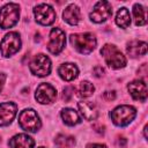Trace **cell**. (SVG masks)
<instances>
[{
	"label": "cell",
	"mask_w": 148,
	"mask_h": 148,
	"mask_svg": "<svg viewBox=\"0 0 148 148\" xmlns=\"http://www.w3.org/2000/svg\"><path fill=\"white\" fill-rule=\"evenodd\" d=\"M116 23L123 29L127 28L131 24V16H130V12L127 8L123 7L118 10L117 16H116Z\"/></svg>",
	"instance_id": "obj_21"
},
{
	"label": "cell",
	"mask_w": 148,
	"mask_h": 148,
	"mask_svg": "<svg viewBox=\"0 0 148 148\" xmlns=\"http://www.w3.org/2000/svg\"><path fill=\"white\" fill-rule=\"evenodd\" d=\"M77 108H79L81 114L83 116V118L87 120H95L98 117L97 108L92 102H88V101L79 102Z\"/></svg>",
	"instance_id": "obj_15"
},
{
	"label": "cell",
	"mask_w": 148,
	"mask_h": 148,
	"mask_svg": "<svg viewBox=\"0 0 148 148\" xmlns=\"http://www.w3.org/2000/svg\"><path fill=\"white\" fill-rule=\"evenodd\" d=\"M17 112V105L13 102H5L0 104V126L9 125Z\"/></svg>",
	"instance_id": "obj_12"
},
{
	"label": "cell",
	"mask_w": 148,
	"mask_h": 148,
	"mask_svg": "<svg viewBox=\"0 0 148 148\" xmlns=\"http://www.w3.org/2000/svg\"><path fill=\"white\" fill-rule=\"evenodd\" d=\"M66 44L65 32L59 28H53L50 32V42L47 44V50L52 54H59Z\"/></svg>",
	"instance_id": "obj_9"
},
{
	"label": "cell",
	"mask_w": 148,
	"mask_h": 148,
	"mask_svg": "<svg viewBox=\"0 0 148 148\" xmlns=\"http://www.w3.org/2000/svg\"><path fill=\"white\" fill-rule=\"evenodd\" d=\"M94 90L95 87L92 86V83H90L89 81H82L79 87V95L81 97H89L90 95H92Z\"/></svg>",
	"instance_id": "obj_23"
},
{
	"label": "cell",
	"mask_w": 148,
	"mask_h": 148,
	"mask_svg": "<svg viewBox=\"0 0 148 148\" xmlns=\"http://www.w3.org/2000/svg\"><path fill=\"white\" fill-rule=\"evenodd\" d=\"M61 118L64 123L68 126H74L81 123V118L79 113L74 109H71V108H66L61 111Z\"/></svg>",
	"instance_id": "obj_19"
},
{
	"label": "cell",
	"mask_w": 148,
	"mask_h": 148,
	"mask_svg": "<svg viewBox=\"0 0 148 148\" xmlns=\"http://www.w3.org/2000/svg\"><path fill=\"white\" fill-rule=\"evenodd\" d=\"M20 49H21V38H20V35L17 32L7 34L0 43L1 54L6 58L15 54Z\"/></svg>",
	"instance_id": "obj_6"
},
{
	"label": "cell",
	"mask_w": 148,
	"mask_h": 148,
	"mask_svg": "<svg viewBox=\"0 0 148 148\" xmlns=\"http://www.w3.org/2000/svg\"><path fill=\"white\" fill-rule=\"evenodd\" d=\"M126 51H127L128 56H131L132 58L145 56L147 52V43L141 42V40H132L127 44Z\"/></svg>",
	"instance_id": "obj_18"
},
{
	"label": "cell",
	"mask_w": 148,
	"mask_h": 148,
	"mask_svg": "<svg viewBox=\"0 0 148 148\" xmlns=\"http://www.w3.org/2000/svg\"><path fill=\"white\" fill-rule=\"evenodd\" d=\"M62 17L64 21H66L68 24L71 25H76L80 22L81 15H80V9L76 5L72 3L69 6H67L62 13Z\"/></svg>",
	"instance_id": "obj_16"
},
{
	"label": "cell",
	"mask_w": 148,
	"mask_h": 148,
	"mask_svg": "<svg viewBox=\"0 0 148 148\" xmlns=\"http://www.w3.org/2000/svg\"><path fill=\"white\" fill-rule=\"evenodd\" d=\"M56 145L58 148H71L75 145V139L71 135L59 134L56 138Z\"/></svg>",
	"instance_id": "obj_22"
},
{
	"label": "cell",
	"mask_w": 148,
	"mask_h": 148,
	"mask_svg": "<svg viewBox=\"0 0 148 148\" xmlns=\"http://www.w3.org/2000/svg\"><path fill=\"white\" fill-rule=\"evenodd\" d=\"M136 116L135 108L131 105H120L117 106L113 111H111L110 117L114 125L117 126H126L128 125Z\"/></svg>",
	"instance_id": "obj_4"
},
{
	"label": "cell",
	"mask_w": 148,
	"mask_h": 148,
	"mask_svg": "<svg viewBox=\"0 0 148 148\" xmlns=\"http://www.w3.org/2000/svg\"><path fill=\"white\" fill-rule=\"evenodd\" d=\"M112 15V8L108 1H98L95 3L92 12L90 13V20L95 23H102Z\"/></svg>",
	"instance_id": "obj_10"
},
{
	"label": "cell",
	"mask_w": 148,
	"mask_h": 148,
	"mask_svg": "<svg viewBox=\"0 0 148 148\" xmlns=\"http://www.w3.org/2000/svg\"><path fill=\"white\" fill-rule=\"evenodd\" d=\"M94 73H95V75L97 77H99V76H102L104 74V69H103L102 66H95L94 67Z\"/></svg>",
	"instance_id": "obj_25"
},
{
	"label": "cell",
	"mask_w": 148,
	"mask_h": 148,
	"mask_svg": "<svg viewBox=\"0 0 148 148\" xmlns=\"http://www.w3.org/2000/svg\"><path fill=\"white\" fill-rule=\"evenodd\" d=\"M34 14L36 21L42 25H50L56 21V12L47 3H39L35 7Z\"/></svg>",
	"instance_id": "obj_8"
},
{
	"label": "cell",
	"mask_w": 148,
	"mask_h": 148,
	"mask_svg": "<svg viewBox=\"0 0 148 148\" xmlns=\"http://www.w3.org/2000/svg\"><path fill=\"white\" fill-rule=\"evenodd\" d=\"M127 89L134 99L141 101V102L146 101L147 95H148V90H147V84L143 80H135V81L131 82L127 86Z\"/></svg>",
	"instance_id": "obj_13"
},
{
	"label": "cell",
	"mask_w": 148,
	"mask_h": 148,
	"mask_svg": "<svg viewBox=\"0 0 148 148\" xmlns=\"http://www.w3.org/2000/svg\"><path fill=\"white\" fill-rule=\"evenodd\" d=\"M38 148H45V147H38Z\"/></svg>",
	"instance_id": "obj_29"
},
{
	"label": "cell",
	"mask_w": 148,
	"mask_h": 148,
	"mask_svg": "<svg viewBox=\"0 0 148 148\" xmlns=\"http://www.w3.org/2000/svg\"><path fill=\"white\" fill-rule=\"evenodd\" d=\"M69 40H71V44L74 46V49L82 54H88L92 52L97 44L95 36L90 32L72 34L69 37Z\"/></svg>",
	"instance_id": "obj_1"
},
{
	"label": "cell",
	"mask_w": 148,
	"mask_h": 148,
	"mask_svg": "<svg viewBox=\"0 0 148 148\" xmlns=\"http://www.w3.org/2000/svg\"><path fill=\"white\" fill-rule=\"evenodd\" d=\"M8 145L10 148H34L35 140L28 134H16L9 140Z\"/></svg>",
	"instance_id": "obj_14"
},
{
	"label": "cell",
	"mask_w": 148,
	"mask_h": 148,
	"mask_svg": "<svg viewBox=\"0 0 148 148\" xmlns=\"http://www.w3.org/2000/svg\"><path fill=\"white\" fill-rule=\"evenodd\" d=\"M35 98L40 104H50L57 98V90L50 83H40L35 94Z\"/></svg>",
	"instance_id": "obj_11"
},
{
	"label": "cell",
	"mask_w": 148,
	"mask_h": 148,
	"mask_svg": "<svg viewBox=\"0 0 148 148\" xmlns=\"http://www.w3.org/2000/svg\"><path fill=\"white\" fill-rule=\"evenodd\" d=\"M58 73L60 75V77L65 81H72L74 80L77 74H79V69L77 67L72 64V62H66V64H62L59 66L58 68Z\"/></svg>",
	"instance_id": "obj_17"
},
{
	"label": "cell",
	"mask_w": 148,
	"mask_h": 148,
	"mask_svg": "<svg viewBox=\"0 0 148 148\" xmlns=\"http://www.w3.org/2000/svg\"><path fill=\"white\" fill-rule=\"evenodd\" d=\"M87 148H108V147L102 143H90L87 146Z\"/></svg>",
	"instance_id": "obj_27"
},
{
	"label": "cell",
	"mask_w": 148,
	"mask_h": 148,
	"mask_svg": "<svg viewBox=\"0 0 148 148\" xmlns=\"http://www.w3.org/2000/svg\"><path fill=\"white\" fill-rule=\"evenodd\" d=\"M133 16H134V21L136 25H145L147 23L146 9L139 3H135L133 6Z\"/></svg>",
	"instance_id": "obj_20"
},
{
	"label": "cell",
	"mask_w": 148,
	"mask_h": 148,
	"mask_svg": "<svg viewBox=\"0 0 148 148\" xmlns=\"http://www.w3.org/2000/svg\"><path fill=\"white\" fill-rule=\"evenodd\" d=\"M5 81H6V74L0 73V91L2 90V87L5 84Z\"/></svg>",
	"instance_id": "obj_28"
},
{
	"label": "cell",
	"mask_w": 148,
	"mask_h": 148,
	"mask_svg": "<svg viewBox=\"0 0 148 148\" xmlns=\"http://www.w3.org/2000/svg\"><path fill=\"white\" fill-rule=\"evenodd\" d=\"M20 17V7L17 3H7L0 8V27L8 29L14 27Z\"/></svg>",
	"instance_id": "obj_3"
},
{
	"label": "cell",
	"mask_w": 148,
	"mask_h": 148,
	"mask_svg": "<svg viewBox=\"0 0 148 148\" xmlns=\"http://www.w3.org/2000/svg\"><path fill=\"white\" fill-rule=\"evenodd\" d=\"M20 127L27 132H37L40 128V119L34 109H24L18 116Z\"/></svg>",
	"instance_id": "obj_5"
},
{
	"label": "cell",
	"mask_w": 148,
	"mask_h": 148,
	"mask_svg": "<svg viewBox=\"0 0 148 148\" xmlns=\"http://www.w3.org/2000/svg\"><path fill=\"white\" fill-rule=\"evenodd\" d=\"M30 71L34 75L39 77L46 76L51 72V60L45 54H37L30 62Z\"/></svg>",
	"instance_id": "obj_7"
},
{
	"label": "cell",
	"mask_w": 148,
	"mask_h": 148,
	"mask_svg": "<svg viewBox=\"0 0 148 148\" xmlns=\"http://www.w3.org/2000/svg\"><path fill=\"white\" fill-rule=\"evenodd\" d=\"M104 98L108 99V101L114 99L116 98V92L114 91H106V92H104Z\"/></svg>",
	"instance_id": "obj_26"
},
{
	"label": "cell",
	"mask_w": 148,
	"mask_h": 148,
	"mask_svg": "<svg viewBox=\"0 0 148 148\" xmlns=\"http://www.w3.org/2000/svg\"><path fill=\"white\" fill-rule=\"evenodd\" d=\"M101 54L104 57V60L109 65V67L113 69L123 68L126 65L125 56L117 49V46L112 44H105L101 50Z\"/></svg>",
	"instance_id": "obj_2"
},
{
	"label": "cell",
	"mask_w": 148,
	"mask_h": 148,
	"mask_svg": "<svg viewBox=\"0 0 148 148\" xmlns=\"http://www.w3.org/2000/svg\"><path fill=\"white\" fill-rule=\"evenodd\" d=\"M73 91H74V88L73 87H66L65 89H64V91H62V99L65 101V102H68V101H71V98H72V96H73Z\"/></svg>",
	"instance_id": "obj_24"
}]
</instances>
